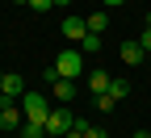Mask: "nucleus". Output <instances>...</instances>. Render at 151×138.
Segmentation results:
<instances>
[{"instance_id": "f257e3e1", "label": "nucleus", "mask_w": 151, "mask_h": 138, "mask_svg": "<svg viewBox=\"0 0 151 138\" xmlns=\"http://www.w3.org/2000/svg\"><path fill=\"white\" fill-rule=\"evenodd\" d=\"M80 71H84V50H59L55 67H46V80H55V75H67V80H76Z\"/></svg>"}, {"instance_id": "f03ea898", "label": "nucleus", "mask_w": 151, "mask_h": 138, "mask_svg": "<svg viewBox=\"0 0 151 138\" xmlns=\"http://www.w3.org/2000/svg\"><path fill=\"white\" fill-rule=\"evenodd\" d=\"M21 113H25V122H42V126H46L50 101H46L42 92H25V96H21Z\"/></svg>"}, {"instance_id": "7ed1b4c3", "label": "nucleus", "mask_w": 151, "mask_h": 138, "mask_svg": "<svg viewBox=\"0 0 151 138\" xmlns=\"http://www.w3.org/2000/svg\"><path fill=\"white\" fill-rule=\"evenodd\" d=\"M0 130H4V134H17V130H21V105L9 101V96H4V105H0Z\"/></svg>"}, {"instance_id": "20e7f679", "label": "nucleus", "mask_w": 151, "mask_h": 138, "mask_svg": "<svg viewBox=\"0 0 151 138\" xmlns=\"http://www.w3.org/2000/svg\"><path fill=\"white\" fill-rule=\"evenodd\" d=\"M0 96H9V101H21L25 96V80L17 71H0Z\"/></svg>"}, {"instance_id": "39448f33", "label": "nucleus", "mask_w": 151, "mask_h": 138, "mask_svg": "<svg viewBox=\"0 0 151 138\" xmlns=\"http://www.w3.org/2000/svg\"><path fill=\"white\" fill-rule=\"evenodd\" d=\"M71 126H76V113H67V109H50V117H46V134H59V138H63Z\"/></svg>"}, {"instance_id": "423d86ee", "label": "nucleus", "mask_w": 151, "mask_h": 138, "mask_svg": "<svg viewBox=\"0 0 151 138\" xmlns=\"http://www.w3.org/2000/svg\"><path fill=\"white\" fill-rule=\"evenodd\" d=\"M59 34H63V38H71V42H80V38L88 34V25H84V17H67V21L59 25Z\"/></svg>"}, {"instance_id": "0eeeda50", "label": "nucleus", "mask_w": 151, "mask_h": 138, "mask_svg": "<svg viewBox=\"0 0 151 138\" xmlns=\"http://www.w3.org/2000/svg\"><path fill=\"white\" fill-rule=\"evenodd\" d=\"M50 88H55V101H71L76 96V80H67V75H55Z\"/></svg>"}, {"instance_id": "6e6552de", "label": "nucleus", "mask_w": 151, "mask_h": 138, "mask_svg": "<svg viewBox=\"0 0 151 138\" xmlns=\"http://www.w3.org/2000/svg\"><path fill=\"white\" fill-rule=\"evenodd\" d=\"M143 59H147V50L139 46V38H134V42H122V63L134 67V63H143Z\"/></svg>"}, {"instance_id": "1a4fd4ad", "label": "nucleus", "mask_w": 151, "mask_h": 138, "mask_svg": "<svg viewBox=\"0 0 151 138\" xmlns=\"http://www.w3.org/2000/svg\"><path fill=\"white\" fill-rule=\"evenodd\" d=\"M84 25H88V34H105L109 29V13H88Z\"/></svg>"}, {"instance_id": "9d476101", "label": "nucleus", "mask_w": 151, "mask_h": 138, "mask_svg": "<svg viewBox=\"0 0 151 138\" xmlns=\"http://www.w3.org/2000/svg\"><path fill=\"white\" fill-rule=\"evenodd\" d=\"M88 92H92V96H105V92H109V75H105V71H92V75H88Z\"/></svg>"}, {"instance_id": "9b49d317", "label": "nucleus", "mask_w": 151, "mask_h": 138, "mask_svg": "<svg viewBox=\"0 0 151 138\" xmlns=\"http://www.w3.org/2000/svg\"><path fill=\"white\" fill-rule=\"evenodd\" d=\"M80 50H84V54H97V50H101V34H84V38H80Z\"/></svg>"}, {"instance_id": "f8f14e48", "label": "nucleus", "mask_w": 151, "mask_h": 138, "mask_svg": "<svg viewBox=\"0 0 151 138\" xmlns=\"http://www.w3.org/2000/svg\"><path fill=\"white\" fill-rule=\"evenodd\" d=\"M126 92H130V84H126V80H109V101H113V105H118Z\"/></svg>"}, {"instance_id": "ddd939ff", "label": "nucleus", "mask_w": 151, "mask_h": 138, "mask_svg": "<svg viewBox=\"0 0 151 138\" xmlns=\"http://www.w3.org/2000/svg\"><path fill=\"white\" fill-rule=\"evenodd\" d=\"M21 138H46V126L42 122H25L21 126Z\"/></svg>"}, {"instance_id": "4468645a", "label": "nucleus", "mask_w": 151, "mask_h": 138, "mask_svg": "<svg viewBox=\"0 0 151 138\" xmlns=\"http://www.w3.org/2000/svg\"><path fill=\"white\" fill-rule=\"evenodd\" d=\"M29 9L34 13H46V9H55V0H29Z\"/></svg>"}, {"instance_id": "2eb2a0df", "label": "nucleus", "mask_w": 151, "mask_h": 138, "mask_svg": "<svg viewBox=\"0 0 151 138\" xmlns=\"http://www.w3.org/2000/svg\"><path fill=\"white\" fill-rule=\"evenodd\" d=\"M92 101H97V109H101V113H109V109H113V101H109V92H105V96H92Z\"/></svg>"}, {"instance_id": "dca6fc26", "label": "nucleus", "mask_w": 151, "mask_h": 138, "mask_svg": "<svg viewBox=\"0 0 151 138\" xmlns=\"http://www.w3.org/2000/svg\"><path fill=\"white\" fill-rule=\"evenodd\" d=\"M84 138H105V130H101V126H88V122H84Z\"/></svg>"}, {"instance_id": "f3484780", "label": "nucleus", "mask_w": 151, "mask_h": 138, "mask_svg": "<svg viewBox=\"0 0 151 138\" xmlns=\"http://www.w3.org/2000/svg\"><path fill=\"white\" fill-rule=\"evenodd\" d=\"M139 46H143V50H147V54H151V25H147V29H143V34H139Z\"/></svg>"}, {"instance_id": "a211bd4d", "label": "nucleus", "mask_w": 151, "mask_h": 138, "mask_svg": "<svg viewBox=\"0 0 151 138\" xmlns=\"http://www.w3.org/2000/svg\"><path fill=\"white\" fill-rule=\"evenodd\" d=\"M118 4H126V0H105V9H118Z\"/></svg>"}, {"instance_id": "6ab92c4d", "label": "nucleus", "mask_w": 151, "mask_h": 138, "mask_svg": "<svg viewBox=\"0 0 151 138\" xmlns=\"http://www.w3.org/2000/svg\"><path fill=\"white\" fill-rule=\"evenodd\" d=\"M130 138H151V134H147V130H134V134H130Z\"/></svg>"}, {"instance_id": "aec40b11", "label": "nucleus", "mask_w": 151, "mask_h": 138, "mask_svg": "<svg viewBox=\"0 0 151 138\" xmlns=\"http://www.w3.org/2000/svg\"><path fill=\"white\" fill-rule=\"evenodd\" d=\"M13 4H29V0H13Z\"/></svg>"}, {"instance_id": "412c9836", "label": "nucleus", "mask_w": 151, "mask_h": 138, "mask_svg": "<svg viewBox=\"0 0 151 138\" xmlns=\"http://www.w3.org/2000/svg\"><path fill=\"white\" fill-rule=\"evenodd\" d=\"M55 4H71V0H55Z\"/></svg>"}, {"instance_id": "4be33fe9", "label": "nucleus", "mask_w": 151, "mask_h": 138, "mask_svg": "<svg viewBox=\"0 0 151 138\" xmlns=\"http://www.w3.org/2000/svg\"><path fill=\"white\" fill-rule=\"evenodd\" d=\"M147 134H151V130H147Z\"/></svg>"}]
</instances>
